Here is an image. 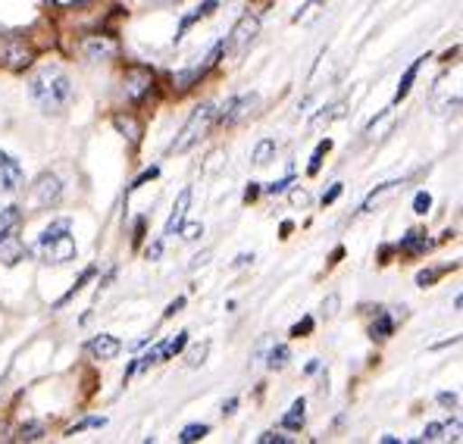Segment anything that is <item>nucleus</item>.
Segmentation results:
<instances>
[{
  "label": "nucleus",
  "mask_w": 463,
  "mask_h": 444,
  "mask_svg": "<svg viewBox=\"0 0 463 444\" xmlns=\"http://www.w3.org/2000/svg\"><path fill=\"white\" fill-rule=\"evenodd\" d=\"M257 441H260V444H288V439H285V435H279V432H263Z\"/></svg>",
  "instance_id": "38"
},
{
  "label": "nucleus",
  "mask_w": 463,
  "mask_h": 444,
  "mask_svg": "<svg viewBox=\"0 0 463 444\" xmlns=\"http://www.w3.org/2000/svg\"><path fill=\"white\" fill-rule=\"evenodd\" d=\"M41 432H44L41 422H25V426H19V441H35L41 439Z\"/></svg>",
  "instance_id": "29"
},
{
  "label": "nucleus",
  "mask_w": 463,
  "mask_h": 444,
  "mask_svg": "<svg viewBox=\"0 0 463 444\" xmlns=\"http://www.w3.org/2000/svg\"><path fill=\"white\" fill-rule=\"evenodd\" d=\"M63 197V182L53 173H41L29 188V207L32 210H47L51 203H57Z\"/></svg>",
  "instance_id": "5"
},
{
  "label": "nucleus",
  "mask_w": 463,
  "mask_h": 444,
  "mask_svg": "<svg viewBox=\"0 0 463 444\" xmlns=\"http://www.w3.org/2000/svg\"><path fill=\"white\" fill-rule=\"evenodd\" d=\"M441 272H445V269H423V272L417 276V285H420V288H429V285H432L435 279L441 276Z\"/></svg>",
  "instance_id": "34"
},
{
  "label": "nucleus",
  "mask_w": 463,
  "mask_h": 444,
  "mask_svg": "<svg viewBox=\"0 0 463 444\" xmlns=\"http://www.w3.org/2000/svg\"><path fill=\"white\" fill-rule=\"evenodd\" d=\"M207 354H210V341H201V345H194L192 351H188V366H203Z\"/></svg>",
  "instance_id": "27"
},
{
  "label": "nucleus",
  "mask_w": 463,
  "mask_h": 444,
  "mask_svg": "<svg viewBox=\"0 0 463 444\" xmlns=\"http://www.w3.org/2000/svg\"><path fill=\"white\" fill-rule=\"evenodd\" d=\"M426 63V57H417L411 66H407V72L401 75V85H398V91H394V100H401V98H407L411 94V88H413V81H417V75H420V66Z\"/></svg>",
  "instance_id": "17"
},
{
  "label": "nucleus",
  "mask_w": 463,
  "mask_h": 444,
  "mask_svg": "<svg viewBox=\"0 0 463 444\" xmlns=\"http://www.w3.org/2000/svg\"><path fill=\"white\" fill-rule=\"evenodd\" d=\"M113 122H116V128H119V132L126 135L128 141H138L141 138V126L132 119V116H116Z\"/></svg>",
  "instance_id": "21"
},
{
  "label": "nucleus",
  "mask_w": 463,
  "mask_h": 444,
  "mask_svg": "<svg viewBox=\"0 0 463 444\" xmlns=\"http://www.w3.org/2000/svg\"><path fill=\"white\" fill-rule=\"evenodd\" d=\"M235 407H238V401H235V398H229L226 404H222V413H232V410H235Z\"/></svg>",
  "instance_id": "46"
},
{
  "label": "nucleus",
  "mask_w": 463,
  "mask_h": 444,
  "mask_svg": "<svg viewBox=\"0 0 463 444\" xmlns=\"http://www.w3.org/2000/svg\"><path fill=\"white\" fill-rule=\"evenodd\" d=\"M392 332H394V319L379 310L376 319H373V326H370V338H388Z\"/></svg>",
  "instance_id": "20"
},
{
  "label": "nucleus",
  "mask_w": 463,
  "mask_h": 444,
  "mask_svg": "<svg viewBox=\"0 0 463 444\" xmlns=\"http://www.w3.org/2000/svg\"><path fill=\"white\" fill-rule=\"evenodd\" d=\"M88 351H91V354H94V357H98V360H113L116 354L122 351V345H119V341L113 338V335L100 332L98 338H91V341H88Z\"/></svg>",
  "instance_id": "14"
},
{
  "label": "nucleus",
  "mask_w": 463,
  "mask_h": 444,
  "mask_svg": "<svg viewBox=\"0 0 463 444\" xmlns=\"http://www.w3.org/2000/svg\"><path fill=\"white\" fill-rule=\"evenodd\" d=\"M179 235L185 238V241H197V238L203 235V225H201V222H188V225L182 222V225H179Z\"/></svg>",
  "instance_id": "31"
},
{
  "label": "nucleus",
  "mask_w": 463,
  "mask_h": 444,
  "mask_svg": "<svg viewBox=\"0 0 463 444\" xmlns=\"http://www.w3.org/2000/svg\"><path fill=\"white\" fill-rule=\"evenodd\" d=\"M401 254H407V257H420V254H426L429 248H432V241L423 235V231H407L404 238H401Z\"/></svg>",
  "instance_id": "15"
},
{
  "label": "nucleus",
  "mask_w": 463,
  "mask_h": 444,
  "mask_svg": "<svg viewBox=\"0 0 463 444\" xmlns=\"http://www.w3.org/2000/svg\"><path fill=\"white\" fill-rule=\"evenodd\" d=\"M160 254H163V244H160V241H156V244H151V248H147V260H156Z\"/></svg>",
  "instance_id": "43"
},
{
  "label": "nucleus",
  "mask_w": 463,
  "mask_h": 444,
  "mask_svg": "<svg viewBox=\"0 0 463 444\" xmlns=\"http://www.w3.org/2000/svg\"><path fill=\"white\" fill-rule=\"evenodd\" d=\"M182 307H185V298H175V300H173V304H169V307H166V310H163V316H166V319H169V316H173V313H179V310H182Z\"/></svg>",
  "instance_id": "40"
},
{
  "label": "nucleus",
  "mask_w": 463,
  "mask_h": 444,
  "mask_svg": "<svg viewBox=\"0 0 463 444\" xmlns=\"http://www.w3.org/2000/svg\"><path fill=\"white\" fill-rule=\"evenodd\" d=\"M454 422H432V426H426V432H423V439H417V441H435V439H441V432H448Z\"/></svg>",
  "instance_id": "30"
},
{
  "label": "nucleus",
  "mask_w": 463,
  "mask_h": 444,
  "mask_svg": "<svg viewBox=\"0 0 463 444\" xmlns=\"http://www.w3.org/2000/svg\"><path fill=\"white\" fill-rule=\"evenodd\" d=\"M207 435H210V426H207V422H194V426H185V429H182L179 441L192 444V441H201V439H207Z\"/></svg>",
  "instance_id": "23"
},
{
  "label": "nucleus",
  "mask_w": 463,
  "mask_h": 444,
  "mask_svg": "<svg viewBox=\"0 0 463 444\" xmlns=\"http://www.w3.org/2000/svg\"><path fill=\"white\" fill-rule=\"evenodd\" d=\"M222 51H226V41H220V44H216L213 51H210V57H207V63H203V66H194V70H188V72H175V75H173V81L179 85V91H188V88H192L203 72L213 70V66L220 63Z\"/></svg>",
  "instance_id": "11"
},
{
  "label": "nucleus",
  "mask_w": 463,
  "mask_h": 444,
  "mask_svg": "<svg viewBox=\"0 0 463 444\" xmlns=\"http://www.w3.org/2000/svg\"><path fill=\"white\" fill-rule=\"evenodd\" d=\"M25 182L23 175V166H19L16 160H13L6 150H0V191H6V194H13V191H19Z\"/></svg>",
  "instance_id": "10"
},
{
  "label": "nucleus",
  "mask_w": 463,
  "mask_h": 444,
  "mask_svg": "<svg viewBox=\"0 0 463 444\" xmlns=\"http://www.w3.org/2000/svg\"><path fill=\"white\" fill-rule=\"evenodd\" d=\"M156 173H160V169H156V166H151V169H145V173H141V175H138V179H135V185H132V191H135V188H141V185H145V182H151V179H156Z\"/></svg>",
  "instance_id": "39"
},
{
  "label": "nucleus",
  "mask_w": 463,
  "mask_h": 444,
  "mask_svg": "<svg viewBox=\"0 0 463 444\" xmlns=\"http://www.w3.org/2000/svg\"><path fill=\"white\" fill-rule=\"evenodd\" d=\"M335 307H338V298L332 295L329 300H326V313H329V316H332V313H335Z\"/></svg>",
  "instance_id": "45"
},
{
  "label": "nucleus",
  "mask_w": 463,
  "mask_h": 444,
  "mask_svg": "<svg viewBox=\"0 0 463 444\" xmlns=\"http://www.w3.org/2000/svg\"><path fill=\"white\" fill-rule=\"evenodd\" d=\"M216 6H220V4H216V0H207V4H201V6H197V10H194V13H188V16H185V19H182V25H179V35H175V38H182V35H185V32H188V29H192V25L197 23V19L210 16V13H213V10H216Z\"/></svg>",
  "instance_id": "19"
},
{
  "label": "nucleus",
  "mask_w": 463,
  "mask_h": 444,
  "mask_svg": "<svg viewBox=\"0 0 463 444\" xmlns=\"http://www.w3.org/2000/svg\"><path fill=\"white\" fill-rule=\"evenodd\" d=\"M260 35V19L257 16H250V13H244L241 19L235 23V29H232V35H229V51L232 53H244L250 44H254V38Z\"/></svg>",
  "instance_id": "7"
},
{
  "label": "nucleus",
  "mask_w": 463,
  "mask_h": 444,
  "mask_svg": "<svg viewBox=\"0 0 463 444\" xmlns=\"http://www.w3.org/2000/svg\"><path fill=\"white\" fill-rule=\"evenodd\" d=\"M326 0H307V4L301 6V10L295 13V23H301V19H310L313 13H317V6H323Z\"/></svg>",
  "instance_id": "33"
},
{
  "label": "nucleus",
  "mask_w": 463,
  "mask_h": 444,
  "mask_svg": "<svg viewBox=\"0 0 463 444\" xmlns=\"http://www.w3.org/2000/svg\"><path fill=\"white\" fill-rule=\"evenodd\" d=\"M154 88V72L147 66H128L126 79H122V91H126L128 100H141L147 98Z\"/></svg>",
  "instance_id": "8"
},
{
  "label": "nucleus",
  "mask_w": 463,
  "mask_h": 444,
  "mask_svg": "<svg viewBox=\"0 0 463 444\" xmlns=\"http://www.w3.org/2000/svg\"><path fill=\"white\" fill-rule=\"evenodd\" d=\"M81 53H85L88 60H110L119 53V41L110 35H94L81 44Z\"/></svg>",
  "instance_id": "12"
},
{
  "label": "nucleus",
  "mask_w": 463,
  "mask_h": 444,
  "mask_svg": "<svg viewBox=\"0 0 463 444\" xmlns=\"http://www.w3.org/2000/svg\"><path fill=\"white\" fill-rule=\"evenodd\" d=\"M304 420H307V404H304V398H298L288 413L282 416V429H288V432H301Z\"/></svg>",
  "instance_id": "16"
},
{
  "label": "nucleus",
  "mask_w": 463,
  "mask_h": 444,
  "mask_svg": "<svg viewBox=\"0 0 463 444\" xmlns=\"http://www.w3.org/2000/svg\"><path fill=\"white\" fill-rule=\"evenodd\" d=\"M398 185H401V182H385V185L379 188V191H373V194L366 197V203H364V213H373V207H376V203L383 201L385 194H392V191L398 188Z\"/></svg>",
  "instance_id": "26"
},
{
  "label": "nucleus",
  "mask_w": 463,
  "mask_h": 444,
  "mask_svg": "<svg viewBox=\"0 0 463 444\" xmlns=\"http://www.w3.org/2000/svg\"><path fill=\"white\" fill-rule=\"evenodd\" d=\"M257 104H260V98H257V94L229 98L226 104H222V110H216V119H220V122H238V119H244L248 113H254Z\"/></svg>",
  "instance_id": "9"
},
{
  "label": "nucleus",
  "mask_w": 463,
  "mask_h": 444,
  "mask_svg": "<svg viewBox=\"0 0 463 444\" xmlns=\"http://www.w3.org/2000/svg\"><path fill=\"white\" fill-rule=\"evenodd\" d=\"M291 203H295V207H307L310 194H307V191H301V188H295V191H291Z\"/></svg>",
  "instance_id": "37"
},
{
  "label": "nucleus",
  "mask_w": 463,
  "mask_h": 444,
  "mask_svg": "<svg viewBox=\"0 0 463 444\" xmlns=\"http://www.w3.org/2000/svg\"><path fill=\"white\" fill-rule=\"evenodd\" d=\"M291 185V175H285V179L272 182V185H267V194H282V191H288Z\"/></svg>",
  "instance_id": "36"
},
{
  "label": "nucleus",
  "mask_w": 463,
  "mask_h": 444,
  "mask_svg": "<svg viewBox=\"0 0 463 444\" xmlns=\"http://www.w3.org/2000/svg\"><path fill=\"white\" fill-rule=\"evenodd\" d=\"M338 194H342V182H335V185H332L329 191H326V194H323V203H332Z\"/></svg>",
  "instance_id": "41"
},
{
  "label": "nucleus",
  "mask_w": 463,
  "mask_h": 444,
  "mask_svg": "<svg viewBox=\"0 0 463 444\" xmlns=\"http://www.w3.org/2000/svg\"><path fill=\"white\" fill-rule=\"evenodd\" d=\"M32 254H35L41 263H53V266H63V263H70V260H76L79 248H76V238L70 235V220H57L47 225L35 241V248H32Z\"/></svg>",
  "instance_id": "2"
},
{
  "label": "nucleus",
  "mask_w": 463,
  "mask_h": 444,
  "mask_svg": "<svg viewBox=\"0 0 463 444\" xmlns=\"http://www.w3.org/2000/svg\"><path fill=\"white\" fill-rule=\"evenodd\" d=\"M313 332V319L310 316H304L301 323L295 326V329H291V335H295V338H304V335H310Z\"/></svg>",
  "instance_id": "35"
},
{
  "label": "nucleus",
  "mask_w": 463,
  "mask_h": 444,
  "mask_svg": "<svg viewBox=\"0 0 463 444\" xmlns=\"http://www.w3.org/2000/svg\"><path fill=\"white\" fill-rule=\"evenodd\" d=\"M104 422H107L104 416H88V420H81V422H76V426L66 429V435H79V432H85V429H100Z\"/></svg>",
  "instance_id": "28"
},
{
  "label": "nucleus",
  "mask_w": 463,
  "mask_h": 444,
  "mask_svg": "<svg viewBox=\"0 0 463 444\" xmlns=\"http://www.w3.org/2000/svg\"><path fill=\"white\" fill-rule=\"evenodd\" d=\"M257 194H260V188H257V185H254V182H250V188H248V191H244V201H254V197H257Z\"/></svg>",
  "instance_id": "44"
},
{
  "label": "nucleus",
  "mask_w": 463,
  "mask_h": 444,
  "mask_svg": "<svg viewBox=\"0 0 463 444\" xmlns=\"http://www.w3.org/2000/svg\"><path fill=\"white\" fill-rule=\"evenodd\" d=\"M276 156V141H269V138H263L260 145L254 147V163L257 166H267V163Z\"/></svg>",
  "instance_id": "24"
},
{
  "label": "nucleus",
  "mask_w": 463,
  "mask_h": 444,
  "mask_svg": "<svg viewBox=\"0 0 463 444\" xmlns=\"http://www.w3.org/2000/svg\"><path fill=\"white\" fill-rule=\"evenodd\" d=\"M29 94L44 113H63L70 110L76 88H72V79L60 66H41L29 81Z\"/></svg>",
  "instance_id": "1"
},
{
  "label": "nucleus",
  "mask_w": 463,
  "mask_h": 444,
  "mask_svg": "<svg viewBox=\"0 0 463 444\" xmlns=\"http://www.w3.org/2000/svg\"><path fill=\"white\" fill-rule=\"evenodd\" d=\"M329 150H332V141H329V138L319 141L317 150H313V156H310V166H307V173H310V175H317V173H319V166H323V156L329 154Z\"/></svg>",
  "instance_id": "25"
},
{
  "label": "nucleus",
  "mask_w": 463,
  "mask_h": 444,
  "mask_svg": "<svg viewBox=\"0 0 463 444\" xmlns=\"http://www.w3.org/2000/svg\"><path fill=\"white\" fill-rule=\"evenodd\" d=\"M291 360V351H288V345H276L269 351V357H267V366L269 370H285V364Z\"/></svg>",
  "instance_id": "22"
},
{
  "label": "nucleus",
  "mask_w": 463,
  "mask_h": 444,
  "mask_svg": "<svg viewBox=\"0 0 463 444\" xmlns=\"http://www.w3.org/2000/svg\"><path fill=\"white\" fill-rule=\"evenodd\" d=\"M19 231H23V210L4 207L0 210V263L4 266H16L19 260L29 254Z\"/></svg>",
  "instance_id": "3"
},
{
  "label": "nucleus",
  "mask_w": 463,
  "mask_h": 444,
  "mask_svg": "<svg viewBox=\"0 0 463 444\" xmlns=\"http://www.w3.org/2000/svg\"><path fill=\"white\" fill-rule=\"evenodd\" d=\"M188 207H192V188H182V194L175 197V203H173V213H169L166 225H163V235L169 238L179 231V225L185 222V216H188Z\"/></svg>",
  "instance_id": "13"
},
{
  "label": "nucleus",
  "mask_w": 463,
  "mask_h": 444,
  "mask_svg": "<svg viewBox=\"0 0 463 444\" xmlns=\"http://www.w3.org/2000/svg\"><path fill=\"white\" fill-rule=\"evenodd\" d=\"M429 207H432V197H429L426 191H420V194L413 197V213L426 216V213H429Z\"/></svg>",
  "instance_id": "32"
},
{
  "label": "nucleus",
  "mask_w": 463,
  "mask_h": 444,
  "mask_svg": "<svg viewBox=\"0 0 463 444\" xmlns=\"http://www.w3.org/2000/svg\"><path fill=\"white\" fill-rule=\"evenodd\" d=\"M439 404H445V407H454V404H458V394H439Z\"/></svg>",
  "instance_id": "42"
},
{
  "label": "nucleus",
  "mask_w": 463,
  "mask_h": 444,
  "mask_svg": "<svg viewBox=\"0 0 463 444\" xmlns=\"http://www.w3.org/2000/svg\"><path fill=\"white\" fill-rule=\"evenodd\" d=\"M213 122H216V107L213 104L194 107V113L188 116V122L182 126V132L175 135V141H173L175 154H188L197 141H203V135L210 132V126H213Z\"/></svg>",
  "instance_id": "4"
},
{
  "label": "nucleus",
  "mask_w": 463,
  "mask_h": 444,
  "mask_svg": "<svg viewBox=\"0 0 463 444\" xmlns=\"http://www.w3.org/2000/svg\"><path fill=\"white\" fill-rule=\"evenodd\" d=\"M185 345H188V332H179L175 338L160 341V345H156V357H160V364H163V360H169V357H175V354H179Z\"/></svg>",
  "instance_id": "18"
},
{
  "label": "nucleus",
  "mask_w": 463,
  "mask_h": 444,
  "mask_svg": "<svg viewBox=\"0 0 463 444\" xmlns=\"http://www.w3.org/2000/svg\"><path fill=\"white\" fill-rule=\"evenodd\" d=\"M32 47L16 35H4L0 38V66H10V70H25L32 63Z\"/></svg>",
  "instance_id": "6"
}]
</instances>
